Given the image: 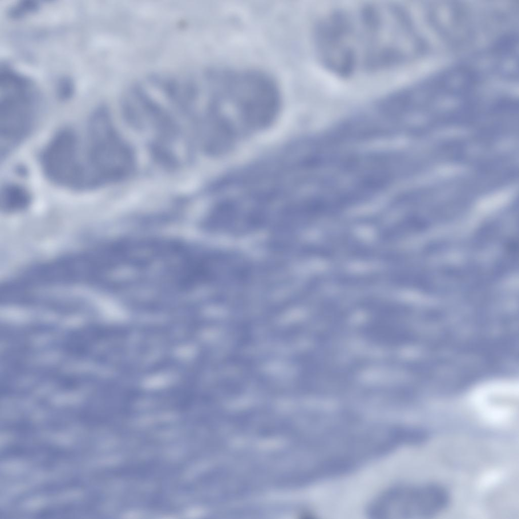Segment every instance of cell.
Instances as JSON below:
<instances>
[{
	"mask_svg": "<svg viewBox=\"0 0 519 519\" xmlns=\"http://www.w3.org/2000/svg\"><path fill=\"white\" fill-rule=\"evenodd\" d=\"M30 201L28 192L19 185L8 184L1 190L0 204L4 211L14 212L21 210L28 206Z\"/></svg>",
	"mask_w": 519,
	"mask_h": 519,
	"instance_id": "6",
	"label": "cell"
},
{
	"mask_svg": "<svg viewBox=\"0 0 519 519\" xmlns=\"http://www.w3.org/2000/svg\"><path fill=\"white\" fill-rule=\"evenodd\" d=\"M36 94L31 84L15 72L4 70L0 77V144L2 155L20 144L34 124Z\"/></svg>",
	"mask_w": 519,
	"mask_h": 519,
	"instance_id": "3",
	"label": "cell"
},
{
	"mask_svg": "<svg viewBox=\"0 0 519 519\" xmlns=\"http://www.w3.org/2000/svg\"><path fill=\"white\" fill-rule=\"evenodd\" d=\"M87 136L84 165L87 188L116 181L129 172L132 165L131 153L116 132L104 108L98 109L92 115Z\"/></svg>",
	"mask_w": 519,
	"mask_h": 519,
	"instance_id": "2",
	"label": "cell"
},
{
	"mask_svg": "<svg viewBox=\"0 0 519 519\" xmlns=\"http://www.w3.org/2000/svg\"><path fill=\"white\" fill-rule=\"evenodd\" d=\"M315 42L323 64L342 76L393 67L412 57L418 48L404 12L384 3L331 13L318 25Z\"/></svg>",
	"mask_w": 519,
	"mask_h": 519,
	"instance_id": "1",
	"label": "cell"
},
{
	"mask_svg": "<svg viewBox=\"0 0 519 519\" xmlns=\"http://www.w3.org/2000/svg\"><path fill=\"white\" fill-rule=\"evenodd\" d=\"M79 150L78 137L73 131L64 129L56 134L42 156L43 168L49 179L65 187L85 188L84 171Z\"/></svg>",
	"mask_w": 519,
	"mask_h": 519,
	"instance_id": "5",
	"label": "cell"
},
{
	"mask_svg": "<svg viewBox=\"0 0 519 519\" xmlns=\"http://www.w3.org/2000/svg\"><path fill=\"white\" fill-rule=\"evenodd\" d=\"M449 502L448 492L439 485H398L377 496L366 513L373 518H423L440 512Z\"/></svg>",
	"mask_w": 519,
	"mask_h": 519,
	"instance_id": "4",
	"label": "cell"
}]
</instances>
